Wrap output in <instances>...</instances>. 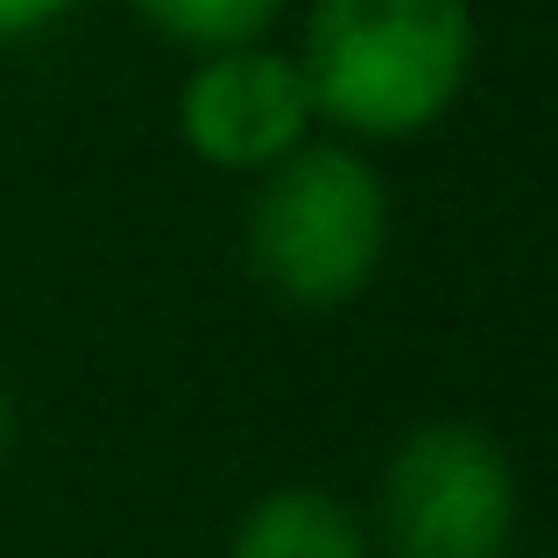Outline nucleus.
I'll use <instances>...</instances> for the list:
<instances>
[{
	"mask_svg": "<svg viewBox=\"0 0 558 558\" xmlns=\"http://www.w3.org/2000/svg\"><path fill=\"white\" fill-rule=\"evenodd\" d=\"M298 71L347 135L403 142L446 121L474 71L466 0H312Z\"/></svg>",
	"mask_w": 558,
	"mask_h": 558,
	"instance_id": "obj_1",
	"label": "nucleus"
},
{
	"mask_svg": "<svg viewBox=\"0 0 558 558\" xmlns=\"http://www.w3.org/2000/svg\"><path fill=\"white\" fill-rule=\"evenodd\" d=\"M389 247V184L368 156L304 142L262 170L247 205V269L304 312L361 298Z\"/></svg>",
	"mask_w": 558,
	"mask_h": 558,
	"instance_id": "obj_2",
	"label": "nucleus"
},
{
	"mask_svg": "<svg viewBox=\"0 0 558 558\" xmlns=\"http://www.w3.org/2000/svg\"><path fill=\"white\" fill-rule=\"evenodd\" d=\"M517 509V466L495 432L460 417L417 424L375 488L381 558H509Z\"/></svg>",
	"mask_w": 558,
	"mask_h": 558,
	"instance_id": "obj_3",
	"label": "nucleus"
},
{
	"mask_svg": "<svg viewBox=\"0 0 558 558\" xmlns=\"http://www.w3.org/2000/svg\"><path fill=\"white\" fill-rule=\"evenodd\" d=\"M312 85H304L298 57L241 43V50H213L198 57V71L178 93V128L184 149L213 170H269L290 149L312 142Z\"/></svg>",
	"mask_w": 558,
	"mask_h": 558,
	"instance_id": "obj_4",
	"label": "nucleus"
},
{
	"mask_svg": "<svg viewBox=\"0 0 558 558\" xmlns=\"http://www.w3.org/2000/svg\"><path fill=\"white\" fill-rule=\"evenodd\" d=\"M227 558H375V545L326 488H276L241 517Z\"/></svg>",
	"mask_w": 558,
	"mask_h": 558,
	"instance_id": "obj_5",
	"label": "nucleus"
},
{
	"mask_svg": "<svg viewBox=\"0 0 558 558\" xmlns=\"http://www.w3.org/2000/svg\"><path fill=\"white\" fill-rule=\"evenodd\" d=\"M128 8H135L163 43H178L191 57H213V50L262 43L269 22L283 14V0H128Z\"/></svg>",
	"mask_w": 558,
	"mask_h": 558,
	"instance_id": "obj_6",
	"label": "nucleus"
},
{
	"mask_svg": "<svg viewBox=\"0 0 558 558\" xmlns=\"http://www.w3.org/2000/svg\"><path fill=\"white\" fill-rule=\"evenodd\" d=\"M78 0H0V43H22V36H43L57 28Z\"/></svg>",
	"mask_w": 558,
	"mask_h": 558,
	"instance_id": "obj_7",
	"label": "nucleus"
},
{
	"mask_svg": "<svg viewBox=\"0 0 558 558\" xmlns=\"http://www.w3.org/2000/svg\"><path fill=\"white\" fill-rule=\"evenodd\" d=\"M8 438H14V410H8V396H0V452H8Z\"/></svg>",
	"mask_w": 558,
	"mask_h": 558,
	"instance_id": "obj_8",
	"label": "nucleus"
}]
</instances>
